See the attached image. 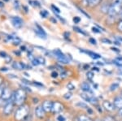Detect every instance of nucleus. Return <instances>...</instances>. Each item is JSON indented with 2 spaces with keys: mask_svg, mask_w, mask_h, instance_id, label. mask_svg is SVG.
<instances>
[{
  "mask_svg": "<svg viewBox=\"0 0 122 121\" xmlns=\"http://www.w3.org/2000/svg\"><path fill=\"white\" fill-rule=\"evenodd\" d=\"M29 108L26 105H22L19 106L15 112V120L16 121H24L29 116Z\"/></svg>",
  "mask_w": 122,
  "mask_h": 121,
  "instance_id": "obj_1",
  "label": "nucleus"
},
{
  "mask_svg": "<svg viewBox=\"0 0 122 121\" xmlns=\"http://www.w3.org/2000/svg\"><path fill=\"white\" fill-rule=\"evenodd\" d=\"M26 92L24 89H18L15 92L13 93L12 99L15 102V105L18 106H20L24 105V102L26 99Z\"/></svg>",
  "mask_w": 122,
  "mask_h": 121,
  "instance_id": "obj_2",
  "label": "nucleus"
},
{
  "mask_svg": "<svg viewBox=\"0 0 122 121\" xmlns=\"http://www.w3.org/2000/svg\"><path fill=\"white\" fill-rule=\"evenodd\" d=\"M122 9V2H113L110 5L109 10H108L107 15L110 18H115L119 15Z\"/></svg>",
  "mask_w": 122,
  "mask_h": 121,
  "instance_id": "obj_3",
  "label": "nucleus"
},
{
  "mask_svg": "<svg viewBox=\"0 0 122 121\" xmlns=\"http://www.w3.org/2000/svg\"><path fill=\"white\" fill-rule=\"evenodd\" d=\"M14 106H15V102L13 101L12 97L10 99L9 101H7V102L5 104L4 106V109H3V114L5 116H9L11 115L13 111V109H14Z\"/></svg>",
  "mask_w": 122,
  "mask_h": 121,
  "instance_id": "obj_4",
  "label": "nucleus"
},
{
  "mask_svg": "<svg viewBox=\"0 0 122 121\" xmlns=\"http://www.w3.org/2000/svg\"><path fill=\"white\" fill-rule=\"evenodd\" d=\"M63 110H64V105H63L62 102H60V101H55V102H53L52 111H51L53 114H59Z\"/></svg>",
  "mask_w": 122,
  "mask_h": 121,
  "instance_id": "obj_5",
  "label": "nucleus"
},
{
  "mask_svg": "<svg viewBox=\"0 0 122 121\" xmlns=\"http://www.w3.org/2000/svg\"><path fill=\"white\" fill-rule=\"evenodd\" d=\"M103 108L107 112H112L115 110V106L113 105V102H112L109 100H104L103 102Z\"/></svg>",
  "mask_w": 122,
  "mask_h": 121,
  "instance_id": "obj_6",
  "label": "nucleus"
},
{
  "mask_svg": "<svg viewBox=\"0 0 122 121\" xmlns=\"http://www.w3.org/2000/svg\"><path fill=\"white\" fill-rule=\"evenodd\" d=\"M11 23H12L13 26L15 27L17 29H20L23 26V24H24V21L22 20V19L20 18L18 16H14L11 19Z\"/></svg>",
  "mask_w": 122,
  "mask_h": 121,
  "instance_id": "obj_7",
  "label": "nucleus"
},
{
  "mask_svg": "<svg viewBox=\"0 0 122 121\" xmlns=\"http://www.w3.org/2000/svg\"><path fill=\"white\" fill-rule=\"evenodd\" d=\"M12 95H13V93H11L9 88H4V90H3V94H2L1 99L7 102V101H9L10 99L12 97Z\"/></svg>",
  "mask_w": 122,
  "mask_h": 121,
  "instance_id": "obj_8",
  "label": "nucleus"
},
{
  "mask_svg": "<svg viewBox=\"0 0 122 121\" xmlns=\"http://www.w3.org/2000/svg\"><path fill=\"white\" fill-rule=\"evenodd\" d=\"M35 27H36V29H35V33H36V34L38 35L39 38L46 39V34L44 31V29H43L42 27L38 24H35Z\"/></svg>",
  "mask_w": 122,
  "mask_h": 121,
  "instance_id": "obj_9",
  "label": "nucleus"
},
{
  "mask_svg": "<svg viewBox=\"0 0 122 121\" xmlns=\"http://www.w3.org/2000/svg\"><path fill=\"white\" fill-rule=\"evenodd\" d=\"M52 106H53V102L51 100H45L42 104V106L43 110L45 111V112H51Z\"/></svg>",
  "mask_w": 122,
  "mask_h": 121,
  "instance_id": "obj_10",
  "label": "nucleus"
},
{
  "mask_svg": "<svg viewBox=\"0 0 122 121\" xmlns=\"http://www.w3.org/2000/svg\"><path fill=\"white\" fill-rule=\"evenodd\" d=\"M80 51L82 52V53H85V54H88V55H89L90 58H93V59H99V58H101V57H102L99 54H97V53H95V52H94V51H91V50H82V49H81Z\"/></svg>",
  "mask_w": 122,
  "mask_h": 121,
  "instance_id": "obj_11",
  "label": "nucleus"
},
{
  "mask_svg": "<svg viewBox=\"0 0 122 121\" xmlns=\"http://www.w3.org/2000/svg\"><path fill=\"white\" fill-rule=\"evenodd\" d=\"M34 113H35V116L38 117V119H42V118H44L45 113L46 112H45V111L43 110L42 106H38L35 107Z\"/></svg>",
  "mask_w": 122,
  "mask_h": 121,
  "instance_id": "obj_12",
  "label": "nucleus"
},
{
  "mask_svg": "<svg viewBox=\"0 0 122 121\" xmlns=\"http://www.w3.org/2000/svg\"><path fill=\"white\" fill-rule=\"evenodd\" d=\"M113 105L116 109H122V96H116L113 99Z\"/></svg>",
  "mask_w": 122,
  "mask_h": 121,
  "instance_id": "obj_13",
  "label": "nucleus"
},
{
  "mask_svg": "<svg viewBox=\"0 0 122 121\" xmlns=\"http://www.w3.org/2000/svg\"><path fill=\"white\" fill-rule=\"evenodd\" d=\"M81 89L83 91L84 93H92V89L91 86L88 82H83L81 85Z\"/></svg>",
  "mask_w": 122,
  "mask_h": 121,
  "instance_id": "obj_14",
  "label": "nucleus"
},
{
  "mask_svg": "<svg viewBox=\"0 0 122 121\" xmlns=\"http://www.w3.org/2000/svg\"><path fill=\"white\" fill-rule=\"evenodd\" d=\"M77 121H94V120L86 115L81 114L77 117Z\"/></svg>",
  "mask_w": 122,
  "mask_h": 121,
  "instance_id": "obj_15",
  "label": "nucleus"
},
{
  "mask_svg": "<svg viewBox=\"0 0 122 121\" xmlns=\"http://www.w3.org/2000/svg\"><path fill=\"white\" fill-rule=\"evenodd\" d=\"M12 67L14 68L15 69L22 70L25 67H26V65H25V64H24L23 63H20V62H15V63L12 64Z\"/></svg>",
  "mask_w": 122,
  "mask_h": 121,
  "instance_id": "obj_16",
  "label": "nucleus"
},
{
  "mask_svg": "<svg viewBox=\"0 0 122 121\" xmlns=\"http://www.w3.org/2000/svg\"><path fill=\"white\" fill-rule=\"evenodd\" d=\"M103 0H89V7H95L102 3Z\"/></svg>",
  "mask_w": 122,
  "mask_h": 121,
  "instance_id": "obj_17",
  "label": "nucleus"
},
{
  "mask_svg": "<svg viewBox=\"0 0 122 121\" xmlns=\"http://www.w3.org/2000/svg\"><path fill=\"white\" fill-rule=\"evenodd\" d=\"M80 97H81L82 99H83L84 101H86V102H89L90 103V97H91V95H90V93H82L80 94Z\"/></svg>",
  "mask_w": 122,
  "mask_h": 121,
  "instance_id": "obj_18",
  "label": "nucleus"
},
{
  "mask_svg": "<svg viewBox=\"0 0 122 121\" xmlns=\"http://www.w3.org/2000/svg\"><path fill=\"white\" fill-rule=\"evenodd\" d=\"M119 87H120V85H119V83L114 82V83H112V84L111 85H110V87H109V89H110V91H112V92H114V91L117 90V89H119Z\"/></svg>",
  "mask_w": 122,
  "mask_h": 121,
  "instance_id": "obj_19",
  "label": "nucleus"
},
{
  "mask_svg": "<svg viewBox=\"0 0 122 121\" xmlns=\"http://www.w3.org/2000/svg\"><path fill=\"white\" fill-rule=\"evenodd\" d=\"M86 77H87L88 81H92L94 77V73L93 71H88L87 73H86Z\"/></svg>",
  "mask_w": 122,
  "mask_h": 121,
  "instance_id": "obj_20",
  "label": "nucleus"
},
{
  "mask_svg": "<svg viewBox=\"0 0 122 121\" xmlns=\"http://www.w3.org/2000/svg\"><path fill=\"white\" fill-rule=\"evenodd\" d=\"M107 3H104V4L102 5V7H101V11H103V13H106V14H107L108 10H109V7H110V5H107Z\"/></svg>",
  "mask_w": 122,
  "mask_h": 121,
  "instance_id": "obj_21",
  "label": "nucleus"
},
{
  "mask_svg": "<svg viewBox=\"0 0 122 121\" xmlns=\"http://www.w3.org/2000/svg\"><path fill=\"white\" fill-rule=\"evenodd\" d=\"M73 29L76 31V32H77V33H79V34H81L82 35H84V36H87V34H86V32L83 30V29H80V28H78V27H75L74 26L73 27Z\"/></svg>",
  "mask_w": 122,
  "mask_h": 121,
  "instance_id": "obj_22",
  "label": "nucleus"
},
{
  "mask_svg": "<svg viewBox=\"0 0 122 121\" xmlns=\"http://www.w3.org/2000/svg\"><path fill=\"white\" fill-rule=\"evenodd\" d=\"M66 87L69 91H73V90H75V89H76V86L72 82H69V83L67 84Z\"/></svg>",
  "mask_w": 122,
  "mask_h": 121,
  "instance_id": "obj_23",
  "label": "nucleus"
},
{
  "mask_svg": "<svg viewBox=\"0 0 122 121\" xmlns=\"http://www.w3.org/2000/svg\"><path fill=\"white\" fill-rule=\"evenodd\" d=\"M76 106H78V107H80V108H86V109L88 107V106H87V104H86V103L82 102H78L76 104Z\"/></svg>",
  "mask_w": 122,
  "mask_h": 121,
  "instance_id": "obj_24",
  "label": "nucleus"
},
{
  "mask_svg": "<svg viewBox=\"0 0 122 121\" xmlns=\"http://www.w3.org/2000/svg\"><path fill=\"white\" fill-rule=\"evenodd\" d=\"M117 29L118 30V32L122 33V19L119 21L117 24Z\"/></svg>",
  "mask_w": 122,
  "mask_h": 121,
  "instance_id": "obj_25",
  "label": "nucleus"
},
{
  "mask_svg": "<svg viewBox=\"0 0 122 121\" xmlns=\"http://www.w3.org/2000/svg\"><path fill=\"white\" fill-rule=\"evenodd\" d=\"M103 121H116V120H115V119H114L112 116H107L104 117Z\"/></svg>",
  "mask_w": 122,
  "mask_h": 121,
  "instance_id": "obj_26",
  "label": "nucleus"
},
{
  "mask_svg": "<svg viewBox=\"0 0 122 121\" xmlns=\"http://www.w3.org/2000/svg\"><path fill=\"white\" fill-rule=\"evenodd\" d=\"M72 93L71 92H68V93H64V97L66 99V100H68V99H70L71 97H72Z\"/></svg>",
  "mask_w": 122,
  "mask_h": 121,
  "instance_id": "obj_27",
  "label": "nucleus"
},
{
  "mask_svg": "<svg viewBox=\"0 0 122 121\" xmlns=\"http://www.w3.org/2000/svg\"><path fill=\"white\" fill-rule=\"evenodd\" d=\"M57 121H66V118L63 115H59L56 118Z\"/></svg>",
  "mask_w": 122,
  "mask_h": 121,
  "instance_id": "obj_28",
  "label": "nucleus"
},
{
  "mask_svg": "<svg viewBox=\"0 0 122 121\" xmlns=\"http://www.w3.org/2000/svg\"><path fill=\"white\" fill-rule=\"evenodd\" d=\"M89 42L91 45H94V46H96V45H97V42H96V40L94 38H89Z\"/></svg>",
  "mask_w": 122,
  "mask_h": 121,
  "instance_id": "obj_29",
  "label": "nucleus"
},
{
  "mask_svg": "<svg viewBox=\"0 0 122 121\" xmlns=\"http://www.w3.org/2000/svg\"><path fill=\"white\" fill-rule=\"evenodd\" d=\"M101 42H103V43H104V44H112V41L109 40V39H107V38L101 39Z\"/></svg>",
  "mask_w": 122,
  "mask_h": 121,
  "instance_id": "obj_30",
  "label": "nucleus"
},
{
  "mask_svg": "<svg viewBox=\"0 0 122 121\" xmlns=\"http://www.w3.org/2000/svg\"><path fill=\"white\" fill-rule=\"evenodd\" d=\"M37 58H38V63L39 64H42V65H44L45 64V59L43 58L42 57H37Z\"/></svg>",
  "mask_w": 122,
  "mask_h": 121,
  "instance_id": "obj_31",
  "label": "nucleus"
},
{
  "mask_svg": "<svg viewBox=\"0 0 122 121\" xmlns=\"http://www.w3.org/2000/svg\"><path fill=\"white\" fill-rule=\"evenodd\" d=\"M33 85H35V86H38V87H44V85H43L42 83L38 82V81H33Z\"/></svg>",
  "mask_w": 122,
  "mask_h": 121,
  "instance_id": "obj_32",
  "label": "nucleus"
},
{
  "mask_svg": "<svg viewBox=\"0 0 122 121\" xmlns=\"http://www.w3.org/2000/svg\"><path fill=\"white\" fill-rule=\"evenodd\" d=\"M32 63H33L34 66H38V65H39V63H38V58H33V59H32Z\"/></svg>",
  "mask_w": 122,
  "mask_h": 121,
  "instance_id": "obj_33",
  "label": "nucleus"
},
{
  "mask_svg": "<svg viewBox=\"0 0 122 121\" xmlns=\"http://www.w3.org/2000/svg\"><path fill=\"white\" fill-rule=\"evenodd\" d=\"M51 8L54 10V11L55 12H56V13H60V10L58 8V7H56V6H55V5H51Z\"/></svg>",
  "mask_w": 122,
  "mask_h": 121,
  "instance_id": "obj_34",
  "label": "nucleus"
},
{
  "mask_svg": "<svg viewBox=\"0 0 122 121\" xmlns=\"http://www.w3.org/2000/svg\"><path fill=\"white\" fill-rule=\"evenodd\" d=\"M51 77H53V78H57V77H58V76H59V74H58L57 72L54 71V72H52V73H51Z\"/></svg>",
  "mask_w": 122,
  "mask_h": 121,
  "instance_id": "obj_35",
  "label": "nucleus"
},
{
  "mask_svg": "<svg viewBox=\"0 0 122 121\" xmlns=\"http://www.w3.org/2000/svg\"><path fill=\"white\" fill-rule=\"evenodd\" d=\"M73 21H74V23L75 24H78V23L81 21V18L80 17H78V16H76V17H74L73 18Z\"/></svg>",
  "mask_w": 122,
  "mask_h": 121,
  "instance_id": "obj_36",
  "label": "nucleus"
},
{
  "mask_svg": "<svg viewBox=\"0 0 122 121\" xmlns=\"http://www.w3.org/2000/svg\"><path fill=\"white\" fill-rule=\"evenodd\" d=\"M41 15H42V16H43L44 18H46L47 15H48V12H47L46 11H45V10H43L42 12H41Z\"/></svg>",
  "mask_w": 122,
  "mask_h": 121,
  "instance_id": "obj_37",
  "label": "nucleus"
},
{
  "mask_svg": "<svg viewBox=\"0 0 122 121\" xmlns=\"http://www.w3.org/2000/svg\"><path fill=\"white\" fill-rule=\"evenodd\" d=\"M92 30H93L94 33H96V34H99V33H101V30H100L99 29L95 28V27H93V28H92Z\"/></svg>",
  "mask_w": 122,
  "mask_h": 121,
  "instance_id": "obj_38",
  "label": "nucleus"
},
{
  "mask_svg": "<svg viewBox=\"0 0 122 121\" xmlns=\"http://www.w3.org/2000/svg\"><path fill=\"white\" fill-rule=\"evenodd\" d=\"M117 116L119 117V118L122 119V109H119V110L117 111Z\"/></svg>",
  "mask_w": 122,
  "mask_h": 121,
  "instance_id": "obj_39",
  "label": "nucleus"
},
{
  "mask_svg": "<svg viewBox=\"0 0 122 121\" xmlns=\"http://www.w3.org/2000/svg\"><path fill=\"white\" fill-rule=\"evenodd\" d=\"M82 4L86 7H89V0H82Z\"/></svg>",
  "mask_w": 122,
  "mask_h": 121,
  "instance_id": "obj_40",
  "label": "nucleus"
},
{
  "mask_svg": "<svg viewBox=\"0 0 122 121\" xmlns=\"http://www.w3.org/2000/svg\"><path fill=\"white\" fill-rule=\"evenodd\" d=\"M78 9H79V11H81V12H82V13H83V14L85 15H86V17H87V18H90V15H88L87 14V13H86V12H85V11H83V10H82L81 8H80V7H78Z\"/></svg>",
  "mask_w": 122,
  "mask_h": 121,
  "instance_id": "obj_41",
  "label": "nucleus"
},
{
  "mask_svg": "<svg viewBox=\"0 0 122 121\" xmlns=\"http://www.w3.org/2000/svg\"><path fill=\"white\" fill-rule=\"evenodd\" d=\"M3 90H4V87H3V85H0V98H1V97H2V94H3Z\"/></svg>",
  "mask_w": 122,
  "mask_h": 121,
  "instance_id": "obj_42",
  "label": "nucleus"
},
{
  "mask_svg": "<svg viewBox=\"0 0 122 121\" xmlns=\"http://www.w3.org/2000/svg\"><path fill=\"white\" fill-rule=\"evenodd\" d=\"M86 111H87V112H88V115L93 114V110H92L90 107H87V108H86Z\"/></svg>",
  "mask_w": 122,
  "mask_h": 121,
  "instance_id": "obj_43",
  "label": "nucleus"
},
{
  "mask_svg": "<svg viewBox=\"0 0 122 121\" xmlns=\"http://www.w3.org/2000/svg\"><path fill=\"white\" fill-rule=\"evenodd\" d=\"M111 50H112V51L117 52V53H120V52H121V50H119L118 48H116V47H112Z\"/></svg>",
  "mask_w": 122,
  "mask_h": 121,
  "instance_id": "obj_44",
  "label": "nucleus"
},
{
  "mask_svg": "<svg viewBox=\"0 0 122 121\" xmlns=\"http://www.w3.org/2000/svg\"><path fill=\"white\" fill-rule=\"evenodd\" d=\"M91 71H95V72H99V68H97V67H93L92 68V69H91Z\"/></svg>",
  "mask_w": 122,
  "mask_h": 121,
  "instance_id": "obj_45",
  "label": "nucleus"
},
{
  "mask_svg": "<svg viewBox=\"0 0 122 121\" xmlns=\"http://www.w3.org/2000/svg\"><path fill=\"white\" fill-rule=\"evenodd\" d=\"M83 68L85 70H87V69H89V68H90V66L88 65V64H85V65L83 66Z\"/></svg>",
  "mask_w": 122,
  "mask_h": 121,
  "instance_id": "obj_46",
  "label": "nucleus"
},
{
  "mask_svg": "<svg viewBox=\"0 0 122 121\" xmlns=\"http://www.w3.org/2000/svg\"><path fill=\"white\" fill-rule=\"evenodd\" d=\"M119 16H120V20H121V19H122V9H121V12H120V14H119Z\"/></svg>",
  "mask_w": 122,
  "mask_h": 121,
  "instance_id": "obj_47",
  "label": "nucleus"
},
{
  "mask_svg": "<svg viewBox=\"0 0 122 121\" xmlns=\"http://www.w3.org/2000/svg\"><path fill=\"white\" fill-rule=\"evenodd\" d=\"M97 64H98V65H101V66L104 65V63H103V62H97Z\"/></svg>",
  "mask_w": 122,
  "mask_h": 121,
  "instance_id": "obj_48",
  "label": "nucleus"
},
{
  "mask_svg": "<svg viewBox=\"0 0 122 121\" xmlns=\"http://www.w3.org/2000/svg\"><path fill=\"white\" fill-rule=\"evenodd\" d=\"M117 59H118V60H120V62H121V61H122V57H121V58H117Z\"/></svg>",
  "mask_w": 122,
  "mask_h": 121,
  "instance_id": "obj_49",
  "label": "nucleus"
},
{
  "mask_svg": "<svg viewBox=\"0 0 122 121\" xmlns=\"http://www.w3.org/2000/svg\"><path fill=\"white\" fill-rule=\"evenodd\" d=\"M117 39L120 41V42H122V38H117Z\"/></svg>",
  "mask_w": 122,
  "mask_h": 121,
  "instance_id": "obj_50",
  "label": "nucleus"
},
{
  "mask_svg": "<svg viewBox=\"0 0 122 121\" xmlns=\"http://www.w3.org/2000/svg\"><path fill=\"white\" fill-rule=\"evenodd\" d=\"M113 2H122V0H113Z\"/></svg>",
  "mask_w": 122,
  "mask_h": 121,
  "instance_id": "obj_51",
  "label": "nucleus"
},
{
  "mask_svg": "<svg viewBox=\"0 0 122 121\" xmlns=\"http://www.w3.org/2000/svg\"><path fill=\"white\" fill-rule=\"evenodd\" d=\"M3 3H2V2H0V7H3Z\"/></svg>",
  "mask_w": 122,
  "mask_h": 121,
  "instance_id": "obj_52",
  "label": "nucleus"
},
{
  "mask_svg": "<svg viewBox=\"0 0 122 121\" xmlns=\"http://www.w3.org/2000/svg\"><path fill=\"white\" fill-rule=\"evenodd\" d=\"M2 85V79H1V77H0V85Z\"/></svg>",
  "mask_w": 122,
  "mask_h": 121,
  "instance_id": "obj_53",
  "label": "nucleus"
},
{
  "mask_svg": "<svg viewBox=\"0 0 122 121\" xmlns=\"http://www.w3.org/2000/svg\"><path fill=\"white\" fill-rule=\"evenodd\" d=\"M121 96H122V89H121Z\"/></svg>",
  "mask_w": 122,
  "mask_h": 121,
  "instance_id": "obj_54",
  "label": "nucleus"
},
{
  "mask_svg": "<svg viewBox=\"0 0 122 121\" xmlns=\"http://www.w3.org/2000/svg\"><path fill=\"white\" fill-rule=\"evenodd\" d=\"M5 1H8V0H5Z\"/></svg>",
  "mask_w": 122,
  "mask_h": 121,
  "instance_id": "obj_55",
  "label": "nucleus"
}]
</instances>
